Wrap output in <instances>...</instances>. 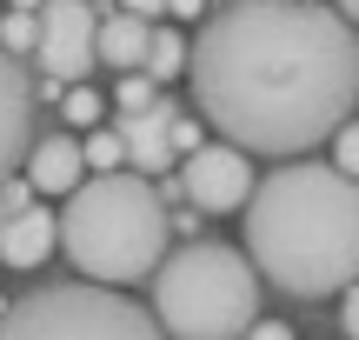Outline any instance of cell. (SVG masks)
<instances>
[{
  "label": "cell",
  "instance_id": "obj_24",
  "mask_svg": "<svg viewBox=\"0 0 359 340\" xmlns=\"http://www.w3.org/2000/svg\"><path fill=\"white\" fill-rule=\"evenodd\" d=\"M120 7H127V13H147V20H154V13H167V0H120Z\"/></svg>",
  "mask_w": 359,
  "mask_h": 340
},
{
  "label": "cell",
  "instance_id": "obj_21",
  "mask_svg": "<svg viewBox=\"0 0 359 340\" xmlns=\"http://www.w3.org/2000/svg\"><path fill=\"white\" fill-rule=\"evenodd\" d=\"M200 127L206 120H173V154H193L200 147Z\"/></svg>",
  "mask_w": 359,
  "mask_h": 340
},
{
  "label": "cell",
  "instance_id": "obj_12",
  "mask_svg": "<svg viewBox=\"0 0 359 340\" xmlns=\"http://www.w3.org/2000/svg\"><path fill=\"white\" fill-rule=\"evenodd\" d=\"M147 40H154V20L114 7V13H100V40H93V53H100L107 67L127 74V67H147Z\"/></svg>",
  "mask_w": 359,
  "mask_h": 340
},
{
  "label": "cell",
  "instance_id": "obj_1",
  "mask_svg": "<svg viewBox=\"0 0 359 340\" xmlns=\"http://www.w3.org/2000/svg\"><path fill=\"white\" fill-rule=\"evenodd\" d=\"M193 107L246 154H313L359 107V27L326 0H226L193 40Z\"/></svg>",
  "mask_w": 359,
  "mask_h": 340
},
{
  "label": "cell",
  "instance_id": "obj_20",
  "mask_svg": "<svg viewBox=\"0 0 359 340\" xmlns=\"http://www.w3.org/2000/svg\"><path fill=\"white\" fill-rule=\"evenodd\" d=\"M339 327L359 340V280H346V287H339Z\"/></svg>",
  "mask_w": 359,
  "mask_h": 340
},
{
  "label": "cell",
  "instance_id": "obj_16",
  "mask_svg": "<svg viewBox=\"0 0 359 340\" xmlns=\"http://www.w3.org/2000/svg\"><path fill=\"white\" fill-rule=\"evenodd\" d=\"M154 87H160V80L147 74V67H127V74H120V87H114V107H120V114H140V107L154 100Z\"/></svg>",
  "mask_w": 359,
  "mask_h": 340
},
{
  "label": "cell",
  "instance_id": "obj_9",
  "mask_svg": "<svg viewBox=\"0 0 359 340\" xmlns=\"http://www.w3.org/2000/svg\"><path fill=\"white\" fill-rule=\"evenodd\" d=\"M173 120H180V107L173 100H147L140 114H120V133H127V167H140L147 181H154V174H167L173 167Z\"/></svg>",
  "mask_w": 359,
  "mask_h": 340
},
{
  "label": "cell",
  "instance_id": "obj_3",
  "mask_svg": "<svg viewBox=\"0 0 359 340\" xmlns=\"http://www.w3.org/2000/svg\"><path fill=\"white\" fill-rule=\"evenodd\" d=\"M167 240H173V214L167 200L147 187L140 167H114V174H93L67 194L60 214V247L80 274L93 280H114V287H133V280H154V267L167 261Z\"/></svg>",
  "mask_w": 359,
  "mask_h": 340
},
{
  "label": "cell",
  "instance_id": "obj_23",
  "mask_svg": "<svg viewBox=\"0 0 359 340\" xmlns=\"http://www.w3.org/2000/svg\"><path fill=\"white\" fill-rule=\"evenodd\" d=\"M246 334H259V340H293V327H280V320H253Z\"/></svg>",
  "mask_w": 359,
  "mask_h": 340
},
{
  "label": "cell",
  "instance_id": "obj_14",
  "mask_svg": "<svg viewBox=\"0 0 359 340\" xmlns=\"http://www.w3.org/2000/svg\"><path fill=\"white\" fill-rule=\"evenodd\" d=\"M80 154H87V174H114V167H127V133L120 127H93L87 140H80Z\"/></svg>",
  "mask_w": 359,
  "mask_h": 340
},
{
  "label": "cell",
  "instance_id": "obj_25",
  "mask_svg": "<svg viewBox=\"0 0 359 340\" xmlns=\"http://www.w3.org/2000/svg\"><path fill=\"white\" fill-rule=\"evenodd\" d=\"M339 13H346V20L359 27V0H339Z\"/></svg>",
  "mask_w": 359,
  "mask_h": 340
},
{
  "label": "cell",
  "instance_id": "obj_8",
  "mask_svg": "<svg viewBox=\"0 0 359 340\" xmlns=\"http://www.w3.org/2000/svg\"><path fill=\"white\" fill-rule=\"evenodd\" d=\"M27 147H34V80H27L20 60L0 47V181L20 167Z\"/></svg>",
  "mask_w": 359,
  "mask_h": 340
},
{
  "label": "cell",
  "instance_id": "obj_26",
  "mask_svg": "<svg viewBox=\"0 0 359 340\" xmlns=\"http://www.w3.org/2000/svg\"><path fill=\"white\" fill-rule=\"evenodd\" d=\"M13 7H20V13H40V0H13Z\"/></svg>",
  "mask_w": 359,
  "mask_h": 340
},
{
  "label": "cell",
  "instance_id": "obj_11",
  "mask_svg": "<svg viewBox=\"0 0 359 340\" xmlns=\"http://www.w3.org/2000/svg\"><path fill=\"white\" fill-rule=\"evenodd\" d=\"M27 181H34V194H74L80 181H87V154H80L74 133H47V140L27 147Z\"/></svg>",
  "mask_w": 359,
  "mask_h": 340
},
{
  "label": "cell",
  "instance_id": "obj_10",
  "mask_svg": "<svg viewBox=\"0 0 359 340\" xmlns=\"http://www.w3.org/2000/svg\"><path fill=\"white\" fill-rule=\"evenodd\" d=\"M53 247H60V214H47L40 200L0 214V267H47Z\"/></svg>",
  "mask_w": 359,
  "mask_h": 340
},
{
  "label": "cell",
  "instance_id": "obj_17",
  "mask_svg": "<svg viewBox=\"0 0 359 340\" xmlns=\"http://www.w3.org/2000/svg\"><path fill=\"white\" fill-rule=\"evenodd\" d=\"M0 47L7 53H34V13H0Z\"/></svg>",
  "mask_w": 359,
  "mask_h": 340
},
{
  "label": "cell",
  "instance_id": "obj_18",
  "mask_svg": "<svg viewBox=\"0 0 359 340\" xmlns=\"http://www.w3.org/2000/svg\"><path fill=\"white\" fill-rule=\"evenodd\" d=\"M333 167L359 181V120H339L333 127Z\"/></svg>",
  "mask_w": 359,
  "mask_h": 340
},
{
  "label": "cell",
  "instance_id": "obj_6",
  "mask_svg": "<svg viewBox=\"0 0 359 340\" xmlns=\"http://www.w3.org/2000/svg\"><path fill=\"white\" fill-rule=\"evenodd\" d=\"M93 40H100L93 0H40V13H34V60H40V74L87 80L93 67H100Z\"/></svg>",
  "mask_w": 359,
  "mask_h": 340
},
{
  "label": "cell",
  "instance_id": "obj_2",
  "mask_svg": "<svg viewBox=\"0 0 359 340\" xmlns=\"http://www.w3.org/2000/svg\"><path fill=\"white\" fill-rule=\"evenodd\" d=\"M246 254L293 301H326L359 280V181L333 160L286 154L246 194Z\"/></svg>",
  "mask_w": 359,
  "mask_h": 340
},
{
  "label": "cell",
  "instance_id": "obj_15",
  "mask_svg": "<svg viewBox=\"0 0 359 340\" xmlns=\"http://www.w3.org/2000/svg\"><path fill=\"white\" fill-rule=\"evenodd\" d=\"M100 107H107V100L87 87V80H67V87H60V114L74 120V127H93V120H100Z\"/></svg>",
  "mask_w": 359,
  "mask_h": 340
},
{
  "label": "cell",
  "instance_id": "obj_4",
  "mask_svg": "<svg viewBox=\"0 0 359 340\" xmlns=\"http://www.w3.org/2000/svg\"><path fill=\"white\" fill-rule=\"evenodd\" d=\"M154 314L160 334L180 340H233L259 320V267L253 254L219 247V240H187L180 254L154 267Z\"/></svg>",
  "mask_w": 359,
  "mask_h": 340
},
{
  "label": "cell",
  "instance_id": "obj_7",
  "mask_svg": "<svg viewBox=\"0 0 359 340\" xmlns=\"http://www.w3.org/2000/svg\"><path fill=\"white\" fill-rule=\"evenodd\" d=\"M246 194H253V160H246V147L200 140L187 154V167H180V200H187V207L233 214V207H246Z\"/></svg>",
  "mask_w": 359,
  "mask_h": 340
},
{
  "label": "cell",
  "instance_id": "obj_13",
  "mask_svg": "<svg viewBox=\"0 0 359 340\" xmlns=\"http://www.w3.org/2000/svg\"><path fill=\"white\" fill-rule=\"evenodd\" d=\"M193 60V40H180V27H154V40H147V74L154 80H180Z\"/></svg>",
  "mask_w": 359,
  "mask_h": 340
},
{
  "label": "cell",
  "instance_id": "obj_19",
  "mask_svg": "<svg viewBox=\"0 0 359 340\" xmlns=\"http://www.w3.org/2000/svg\"><path fill=\"white\" fill-rule=\"evenodd\" d=\"M27 200H34V181H13L7 174V181H0V214H20Z\"/></svg>",
  "mask_w": 359,
  "mask_h": 340
},
{
  "label": "cell",
  "instance_id": "obj_5",
  "mask_svg": "<svg viewBox=\"0 0 359 340\" xmlns=\"http://www.w3.org/2000/svg\"><path fill=\"white\" fill-rule=\"evenodd\" d=\"M160 314L133 307L114 280H53L0 314V340H154Z\"/></svg>",
  "mask_w": 359,
  "mask_h": 340
},
{
  "label": "cell",
  "instance_id": "obj_22",
  "mask_svg": "<svg viewBox=\"0 0 359 340\" xmlns=\"http://www.w3.org/2000/svg\"><path fill=\"white\" fill-rule=\"evenodd\" d=\"M167 13H173V20H200L206 0H167Z\"/></svg>",
  "mask_w": 359,
  "mask_h": 340
}]
</instances>
